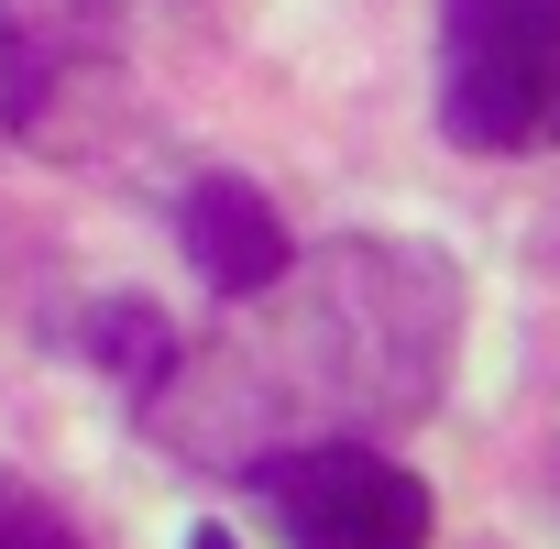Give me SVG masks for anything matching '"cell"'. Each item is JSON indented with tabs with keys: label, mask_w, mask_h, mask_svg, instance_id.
<instances>
[{
	"label": "cell",
	"mask_w": 560,
	"mask_h": 549,
	"mask_svg": "<svg viewBox=\"0 0 560 549\" xmlns=\"http://www.w3.org/2000/svg\"><path fill=\"white\" fill-rule=\"evenodd\" d=\"M440 121L462 154L560 143V0H440Z\"/></svg>",
	"instance_id": "obj_1"
},
{
	"label": "cell",
	"mask_w": 560,
	"mask_h": 549,
	"mask_svg": "<svg viewBox=\"0 0 560 549\" xmlns=\"http://www.w3.org/2000/svg\"><path fill=\"white\" fill-rule=\"evenodd\" d=\"M264 516L287 549H418L429 538V483L363 440H308V451H275L253 472Z\"/></svg>",
	"instance_id": "obj_2"
},
{
	"label": "cell",
	"mask_w": 560,
	"mask_h": 549,
	"mask_svg": "<svg viewBox=\"0 0 560 549\" xmlns=\"http://www.w3.org/2000/svg\"><path fill=\"white\" fill-rule=\"evenodd\" d=\"M176 242H187V264L220 297H264L275 274H287V220H275V198L242 187V176H198L176 198Z\"/></svg>",
	"instance_id": "obj_3"
},
{
	"label": "cell",
	"mask_w": 560,
	"mask_h": 549,
	"mask_svg": "<svg viewBox=\"0 0 560 549\" xmlns=\"http://www.w3.org/2000/svg\"><path fill=\"white\" fill-rule=\"evenodd\" d=\"M0 549H89V538H78V527L12 472V462H0Z\"/></svg>",
	"instance_id": "obj_4"
},
{
	"label": "cell",
	"mask_w": 560,
	"mask_h": 549,
	"mask_svg": "<svg viewBox=\"0 0 560 549\" xmlns=\"http://www.w3.org/2000/svg\"><path fill=\"white\" fill-rule=\"evenodd\" d=\"M187 549H242V538H231V527H198V538H187Z\"/></svg>",
	"instance_id": "obj_5"
}]
</instances>
